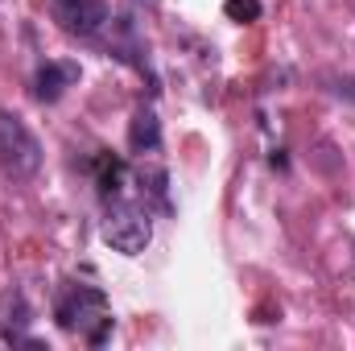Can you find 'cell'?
I'll return each mask as SVG.
<instances>
[{
  "label": "cell",
  "instance_id": "6da1fadb",
  "mask_svg": "<svg viewBox=\"0 0 355 351\" xmlns=\"http://www.w3.org/2000/svg\"><path fill=\"white\" fill-rule=\"evenodd\" d=\"M54 318L62 331H79L91 348H99L112 331V314H107V293L95 285H67L58 293Z\"/></svg>",
  "mask_w": 355,
  "mask_h": 351
},
{
  "label": "cell",
  "instance_id": "7a4b0ae2",
  "mask_svg": "<svg viewBox=\"0 0 355 351\" xmlns=\"http://www.w3.org/2000/svg\"><path fill=\"white\" fill-rule=\"evenodd\" d=\"M0 170L17 182H29L42 170V141L17 112H0Z\"/></svg>",
  "mask_w": 355,
  "mask_h": 351
},
{
  "label": "cell",
  "instance_id": "3957f363",
  "mask_svg": "<svg viewBox=\"0 0 355 351\" xmlns=\"http://www.w3.org/2000/svg\"><path fill=\"white\" fill-rule=\"evenodd\" d=\"M103 240L116 248V252H124V257H137V252H145V244L153 240V219H149V211L145 207H137V203H112V211H107V219H103Z\"/></svg>",
  "mask_w": 355,
  "mask_h": 351
},
{
  "label": "cell",
  "instance_id": "277c9868",
  "mask_svg": "<svg viewBox=\"0 0 355 351\" xmlns=\"http://www.w3.org/2000/svg\"><path fill=\"white\" fill-rule=\"evenodd\" d=\"M50 12L75 37H95L107 25V4L103 0H50Z\"/></svg>",
  "mask_w": 355,
  "mask_h": 351
},
{
  "label": "cell",
  "instance_id": "5b68a950",
  "mask_svg": "<svg viewBox=\"0 0 355 351\" xmlns=\"http://www.w3.org/2000/svg\"><path fill=\"white\" fill-rule=\"evenodd\" d=\"M29 323H33V310L25 293L4 289L0 293V348H37V339H29Z\"/></svg>",
  "mask_w": 355,
  "mask_h": 351
},
{
  "label": "cell",
  "instance_id": "8992f818",
  "mask_svg": "<svg viewBox=\"0 0 355 351\" xmlns=\"http://www.w3.org/2000/svg\"><path fill=\"white\" fill-rule=\"evenodd\" d=\"M157 145H162V120L153 108H141L128 124V149L132 153H157Z\"/></svg>",
  "mask_w": 355,
  "mask_h": 351
},
{
  "label": "cell",
  "instance_id": "52a82bcc",
  "mask_svg": "<svg viewBox=\"0 0 355 351\" xmlns=\"http://www.w3.org/2000/svg\"><path fill=\"white\" fill-rule=\"evenodd\" d=\"M75 79H79V67H75V62H46V67L37 71V99H42V103L62 99V91L71 87Z\"/></svg>",
  "mask_w": 355,
  "mask_h": 351
},
{
  "label": "cell",
  "instance_id": "ba28073f",
  "mask_svg": "<svg viewBox=\"0 0 355 351\" xmlns=\"http://www.w3.org/2000/svg\"><path fill=\"white\" fill-rule=\"evenodd\" d=\"M95 170H99V194L103 198H116L120 194V182H124V162H116V157H99L95 162Z\"/></svg>",
  "mask_w": 355,
  "mask_h": 351
},
{
  "label": "cell",
  "instance_id": "9c48e42d",
  "mask_svg": "<svg viewBox=\"0 0 355 351\" xmlns=\"http://www.w3.org/2000/svg\"><path fill=\"white\" fill-rule=\"evenodd\" d=\"M223 12H227L232 21H240V25H252V21H261L265 4H261V0H227Z\"/></svg>",
  "mask_w": 355,
  "mask_h": 351
},
{
  "label": "cell",
  "instance_id": "30bf717a",
  "mask_svg": "<svg viewBox=\"0 0 355 351\" xmlns=\"http://www.w3.org/2000/svg\"><path fill=\"white\" fill-rule=\"evenodd\" d=\"M335 95H343V99L355 103V79H335Z\"/></svg>",
  "mask_w": 355,
  "mask_h": 351
}]
</instances>
